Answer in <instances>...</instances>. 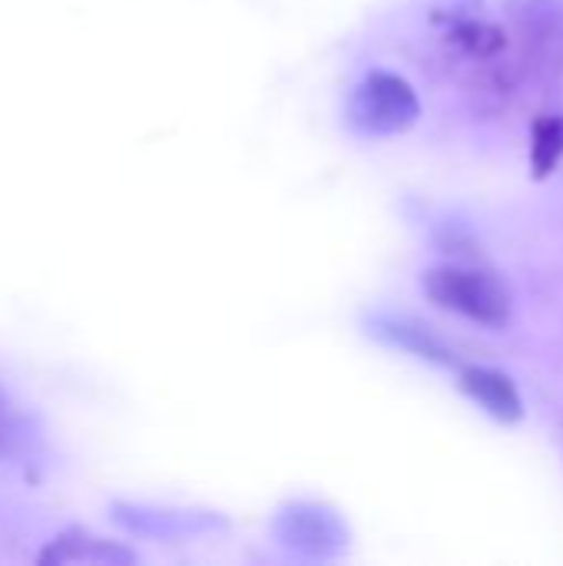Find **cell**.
I'll use <instances>...</instances> for the list:
<instances>
[{"label": "cell", "instance_id": "5", "mask_svg": "<svg viewBox=\"0 0 563 566\" xmlns=\"http://www.w3.org/2000/svg\"><path fill=\"white\" fill-rule=\"evenodd\" d=\"M368 332L378 342H385L392 348H402L411 358H421V361H431V365H441V368H458V355L448 348V342H441L421 322H411V318H402V315H375V318H368Z\"/></svg>", "mask_w": 563, "mask_h": 566}, {"label": "cell", "instance_id": "1", "mask_svg": "<svg viewBox=\"0 0 563 566\" xmlns=\"http://www.w3.org/2000/svg\"><path fill=\"white\" fill-rule=\"evenodd\" d=\"M421 289L438 308L455 312L484 328H504L514 312L511 289L504 285L501 275L488 269L455 265V262L435 265L421 275Z\"/></svg>", "mask_w": 563, "mask_h": 566}, {"label": "cell", "instance_id": "9", "mask_svg": "<svg viewBox=\"0 0 563 566\" xmlns=\"http://www.w3.org/2000/svg\"><path fill=\"white\" fill-rule=\"evenodd\" d=\"M13 438V411L7 405V398L0 395V448Z\"/></svg>", "mask_w": 563, "mask_h": 566}, {"label": "cell", "instance_id": "3", "mask_svg": "<svg viewBox=\"0 0 563 566\" xmlns=\"http://www.w3.org/2000/svg\"><path fill=\"white\" fill-rule=\"evenodd\" d=\"M275 537L282 547L302 554V557H338L348 547V531L342 517L322 504H289L275 517Z\"/></svg>", "mask_w": 563, "mask_h": 566}, {"label": "cell", "instance_id": "2", "mask_svg": "<svg viewBox=\"0 0 563 566\" xmlns=\"http://www.w3.org/2000/svg\"><path fill=\"white\" fill-rule=\"evenodd\" d=\"M421 116V99L415 86L388 70H372L348 99V123L365 136H398L408 133Z\"/></svg>", "mask_w": 563, "mask_h": 566}, {"label": "cell", "instance_id": "8", "mask_svg": "<svg viewBox=\"0 0 563 566\" xmlns=\"http://www.w3.org/2000/svg\"><path fill=\"white\" fill-rule=\"evenodd\" d=\"M448 40L455 46H461L465 53H471V56H494L508 43L504 30H498V27H491L484 20H458L451 27V36Z\"/></svg>", "mask_w": 563, "mask_h": 566}, {"label": "cell", "instance_id": "6", "mask_svg": "<svg viewBox=\"0 0 563 566\" xmlns=\"http://www.w3.org/2000/svg\"><path fill=\"white\" fill-rule=\"evenodd\" d=\"M43 566H63V564H93V566H129L136 564V554L123 544L103 541L96 534L86 531H66L56 541H50V547L40 554Z\"/></svg>", "mask_w": 563, "mask_h": 566}, {"label": "cell", "instance_id": "4", "mask_svg": "<svg viewBox=\"0 0 563 566\" xmlns=\"http://www.w3.org/2000/svg\"><path fill=\"white\" fill-rule=\"evenodd\" d=\"M461 391L498 424L514 428L524 418V401L518 385L511 381V375L498 371V368H484V365H465L461 368Z\"/></svg>", "mask_w": 563, "mask_h": 566}, {"label": "cell", "instance_id": "7", "mask_svg": "<svg viewBox=\"0 0 563 566\" xmlns=\"http://www.w3.org/2000/svg\"><path fill=\"white\" fill-rule=\"evenodd\" d=\"M563 159V113H548L534 119L531 129V172L548 179Z\"/></svg>", "mask_w": 563, "mask_h": 566}]
</instances>
